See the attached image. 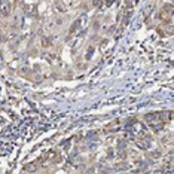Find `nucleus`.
I'll return each instance as SVG.
<instances>
[{"mask_svg":"<svg viewBox=\"0 0 174 174\" xmlns=\"http://www.w3.org/2000/svg\"><path fill=\"white\" fill-rule=\"evenodd\" d=\"M0 12L3 15H9V12H10V3L7 0H0Z\"/></svg>","mask_w":174,"mask_h":174,"instance_id":"obj_1","label":"nucleus"}]
</instances>
